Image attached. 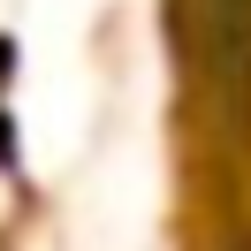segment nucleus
Wrapping results in <instances>:
<instances>
[{"instance_id": "1", "label": "nucleus", "mask_w": 251, "mask_h": 251, "mask_svg": "<svg viewBox=\"0 0 251 251\" xmlns=\"http://www.w3.org/2000/svg\"><path fill=\"white\" fill-rule=\"evenodd\" d=\"M175 46L205 69L221 107H251V0H175Z\"/></svg>"}]
</instances>
